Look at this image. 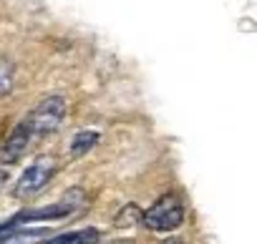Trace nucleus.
Instances as JSON below:
<instances>
[{
    "instance_id": "1",
    "label": "nucleus",
    "mask_w": 257,
    "mask_h": 244,
    "mask_svg": "<svg viewBox=\"0 0 257 244\" xmlns=\"http://www.w3.org/2000/svg\"><path fill=\"white\" fill-rule=\"evenodd\" d=\"M66 113H68V101L63 96H48L21 121V126L28 131L31 141H38L56 134L63 126Z\"/></svg>"
},
{
    "instance_id": "2",
    "label": "nucleus",
    "mask_w": 257,
    "mask_h": 244,
    "mask_svg": "<svg viewBox=\"0 0 257 244\" xmlns=\"http://www.w3.org/2000/svg\"><path fill=\"white\" fill-rule=\"evenodd\" d=\"M142 221L152 231H174L184 221V204L177 194H164L142 214Z\"/></svg>"
},
{
    "instance_id": "3",
    "label": "nucleus",
    "mask_w": 257,
    "mask_h": 244,
    "mask_svg": "<svg viewBox=\"0 0 257 244\" xmlns=\"http://www.w3.org/2000/svg\"><path fill=\"white\" fill-rule=\"evenodd\" d=\"M86 204V191L83 189H71L66 191L56 204L51 206H43V209H31V211H23L18 216H13L11 221H6L8 226H23V224H31V221H46V219H63L68 214H73L76 209H81Z\"/></svg>"
},
{
    "instance_id": "4",
    "label": "nucleus",
    "mask_w": 257,
    "mask_h": 244,
    "mask_svg": "<svg viewBox=\"0 0 257 244\" xmlns=\"http://www.w3.org/2000/svg\"><path fill=\"white\" fill-rule=\"evenodd\" d=\"M53 174H56V159H53V156H38V159H36L31 166H26V171L18 176L13 194H16L18 199L36 196L38 191L46 189V184L53 179Z\"/></svg>"
},
{
    "instance_id": "5",
    "label": "nucleus",
    "mask_w": 257,
    "mask_h": 244,
    "mask_svg": "<svg viewBox=\"0 0 257 244\" xmlns=\"http://www.w3.org/2000/svg\"><path fill=\"white\" fill-rule=\"evenodd\" d=\"M101 231L93 226H83V229H73V231H63L56 234L51 239H46L43 244H98Z\"/></svg>"
},
{
    "instance_id": "6",
    "label": "nucleus",
    "mask_w": 257,
    "mask_h": 244,
    "mask_svg": "<svg viewBox=\"0 0 257 244\" xmlns=\"http://www.w3.org/2000/svg\"><path fill=\"white\" fill-rule=\"evenodd\" d=\"M31 144H33V141H31L28 131L18 124L16 131L11 134V139H8L6 146H3V161H18V159L26 154V149H28Z\"/></svg>"
},
{
    "instance_id": "7",
    "label": "nucleus",
    "mask_w": 257,
    "mask_h": 244,
    "mask_svg": "<svg viewBox=\"0 0 257 244\" xmlns=\"http://www.w3.org/2000/svg\"><path fill=\"white\" fill-rule=\"evenodd\" d=\"M98 139H101V134H98V131H91V129L78 131V134L71 139V156H73V159H78V156L88 154V151L98 144Z\"/></svg>"
},
{
    "instance_id": "8",
    "label": "nucleus",
    "mask_w": 257,
    "mask_h": 244,
    "mask_svg": "<svg viewBox=\"0 0 257 244\" xmlns=\"http://www.w3.org/2000/svg\"><path fill=\"white\" fill-rule=\"evenodd\" d=\"M13 88V71L6 61H0V96H6Z\"/></svg>"
},
{
    "instance_id": "9",
    "label": "nucleus",
    "mask_w": 257,
    "mask_h": 244,
    "mask_svg": "<svg viewBox=\"0 0 257 244\" xmlns=\"http://www.w3.org/2000/svg\"><path fill=\"white\" fill-rule=\"evenodd\" d=\"M6 179H8V174H6L3 169H0V186H3V184H6Z\"/></svg>"
}]
</instances>
